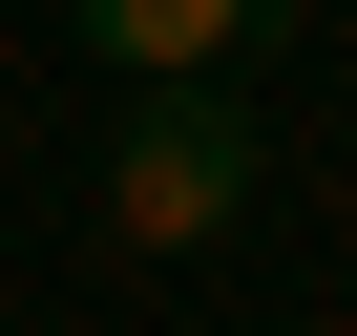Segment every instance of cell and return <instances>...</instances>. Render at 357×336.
<instances>
[{"label": "cell", "instance_id": "6da1fadb", "mask_svg": "<svg viewBox=\"0 0 357 336\" xmlns=\"http://www.w3.org/2000/svg\"><path fill=\"white\" fill-rule=\"evenodd\" d=\"M252 168H273L252 105L190 63V84H147V105H126V147H105V231H126V252H211V231L252 211Z\"/></svg>", "mask_w": 357, "mask_h": 336}, {"label": "cell", "instance_id": "7a4b0ae2", "mask_svg": "<svg viewBox=\"0 0 357 336\" xmlns=\"http://www.w3.org/2000/svg\"><path fill=\"white\" fill-rule=\"evenodd\" d=\"M63 22H84L105 63H147V84H190V63H231V43H252V0H63Z\"/></svg>", "mask_w": 357, "mask_h": 336}]
</instances>
